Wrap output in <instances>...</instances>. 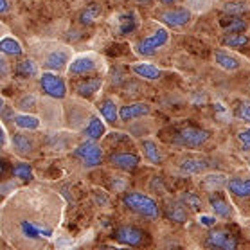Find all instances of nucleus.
Returning a JSON list of instances; mask_svg holds the SVG:
<instances>
[{"instance_id": "f257e3e1", "label": "nucleus", "mask_w": 250, "mask_h": 250, "mask_svg": "<svg viewBox=\"0 0 250 250\" xmlns=\"http://www.w3.org/2000/svg\"><path fill=\"white\" fill-rule=\"evenodd\" d=\"M123 204L131 209L133 212L141 214L144 218H149V220H155L159 218V205L155 202L151 196L148 194H142V193H128L125 194L123 198Z\"/></svg>"}, {"instance_id": "f03ea898", "label": "nucleus", "mask_w": 250, "mask_h": 250, "mask_svg": "<svg viewBox=\"0 0 250 250\" xmlns=\"http://www.w3.org/2000/svg\"><path fill=\"white\" fill-rule=\"evenodd\" d=\"M207 141H209V133L205 130L194 128V126L182 128V130L176 131V135L173 137V142L182 146V148H200Z\"/></svg>"}, {"instance_id": "7ed1b4c3", "label": "nucleus", "mask_w": 250, "mask_h": 250, "mask_svg": "<svg viewBox=\"0 0 250 250\" xmlns=\"http://www.w3.org/2000/svg\"><path fill=\"white\" fill-rule=\"evenodd\" d=\"M74 157L76 159H80L86 167H96L103 162V149L101 146H97L96 141H92L88 139L86 142L80 144L78 148L74 149Z\"/></svg>"}, {"instance_id": "20e7f679", "label": "nucleus", "mask_w": 250, "mask_h": 250, "mask_svg": "<svg viewBox=\"0 0 250 250\" xmlns=\"http://www.w3.org/2000/svg\"><path fill=\"white\" fill-rule=\"evenodd\" d=\"M169 40V33L166 31L164 27L157 29L151 36H146L144 40H141L135 45V51L141 54V56H153L157 49H160L162 45H166Z\"/></svg>"}, {"instance_id": "39448f33", "label": "nucleus", "mask_w": 250, "mask_h": 250, "mask_svg": "<svg viewBox=\"0 0 250 250\" xmlns=\"http://www.w3.org/2000/svg\"><path fill=\"white\" fill-rule=\"evenodd\" d=\"M40 85H42V90L45 92L49 97L63 99V97L67 96V85H65V81L60 76L52 74V72H43L40 76Z\"/></svg>"}, {"instance_id": "423d86ee", "label": "nucleus", "mask_w": 250, "mask_h": 250, "mask_svg": "<svg viewBox=\"0 0 250 250\" xmlns=\"http://www.w3.org/2000/svg\"><path fill=\"white\" fill-rule=\"evenodd\" d=\"M97 67H99V62H97L96 56H92V54H81V56L74 58L72 62L68 63V74L86 76V74L96 72Z\"/></svg>"}, {"instance_id": "0eeeda50", "label": "nucleus", "mask_w": 250, "mask_h": 250, "mask_svg": "<svg viewBox=\"0 0 250 250\" xmlns=\"http://www.w3.org/2000/svg\"><path fill=\"white\" fill-rule=\"evenodd\" d=\"M121 245H126V247H139V245L144 243L146 239V232L141 230L139 227H133V225H123L115 230L114 236Z\"/></svg>"}, {"instance_id": "6e6552de", "label": "nucleus", "mask_w": 250, "mask_h": 250, "mask_svg": "<svg viewBox=\"0 0 250 250\" xmlns=\"http://www.w3.org/2000/svg\"><path fill=\"white\" fill-rule=\"evenodd\" d=\"M108 162L117 169L123 171H133L137 166L141 164V157L131 151H114L108 157Z\"/></svg>"}, {"instance_id": "1a4fd4ad", "label": "nucleus", "mask_w": 250, "mask_h": 250, "mask_svg": "<svg viewBox=\"0 0 250 250\" xmlns=\"http://www.w3.org/2000/svg\"><path fill=\"white\" fill-rule=\"evenodd\" d=\"M205 245L210 247V249L234 250L238 247V239L234 238L232 234H229L227 230H212V232L207 236Z\"/></svg>"}, {"instance_id": "9d476101", "label": "nucleus", "mask_w": 250, "mask_h": 250, "mask_svg": "<svg viewBox=\"0 0 250 250\" xmlns=\"http://www.w3.org/2000/svg\"><path fill=\"white\" fill-rule=\"evenodd\" d=\"M160 22H164L166 25L176 29L182 27L186 23H189L191 20V11L186 9V7H178V9H167V11L160 13Z\"/></svg>"}, {"instance_id": "9b49d317", "label": "nucleus", "mask_w": 250, "mask_h": 250, "mask_svg": "<svg viewBox=\"0 0 250 250\" xmlns=\"http://www.w3.org/2000/svg\"><path fill=\"white\" fill-rule=\"evenodd\" d=\"M149 112H151V108L146 103H131V104H126L119 110V117L123 123H128V121L137 119V117H144Z\"/></svg>"}, {"instance_id": "f8f14e48", "label": "nucleus", "mask_w": 250, "mask_h": 250, "mask_svg": "<svg viewBox=\"0 0 250 250\" xmlns=\"http://www.w3.org/2000/svg\"><path fill=\"white\" fill-rule=\"evenodd\" d=\"M209 204H210L212 212H214L216 216H220V218L232 216V209H230L229 202L225 200V196H222V194L216 193V191H212V193L209 194Z\"/></svg>"}, {"instance_id": "ddd939ff", "label": "nucleus", "mask_w": 250, "mask_h": 250, "mask_svg": "<svg viewBox=\"0 0 250 250\" xmlns=\"http://www.w3.org/2000/svg\"><path fill=\"white\" fill-rule=\"evenodd\" d=\"M101 85H103L101 78H86V80L80 81V83L76 85V92H78V96L90 99L92 96H96L97 92H99Z\"/></svg>"}, {"instance_id": "4468645a", "label": "nucleus", "mask_w": 250, "mask_h": 250, "mask_svg": "<svg viewBox=\"0 0 250 250\" xmlns=\"http://www.w3.org/2000/svg\"><path fill=\"white\" fill-rule=\"evenodd\" d=\"M67 63H70V54L67 51H63V49H58V51L51 52L49 56L45 58V65L49 70H62Z\"/></svg>"}, {"instance_id": "2eb2a0df", "label": "nucleus", "mask_w": 250, "mask_h": 250, "mask_svg": "<svg viewBox=\"0 0 250 250\" xmlns=\"http://www.w3.org/2000/svg\"><path fill=\"white\" fill-rule=\"evenodd\" d=\"M106 133V126L104 123L101 121V117H97V115H92L90 121H88V125L85 128V137L86 139H92V141H99L103 139Z\"/></svg>"}, {"instance_id": "dca6fc26", "label": "nucleus", "mask_w": 250, "mask_h": 250, "mask_svg": "<svg viewBox=\"0 0 250 250\" xmlns=\"http://www.w3.org/2000/svg\"><path fill=\"white\" fill-rule=\"evenodd\" d=\"M184 173H189V175H196V173H204L209 164H207V160L200 159V157H188V159L182 160V164H180Z\"/></svg>"}, {"instance_id": "f3484780", "label": "nucleus", "mask_w": 250, "mask_h": 250, "mask_svg": "<svg viewBox=\"0 0 250 250\" xmlns=\"http://www.w3.org/2000/svg\"><path fill=\"white\" fill-rule=\"evenodd\" d=\"M131 70L135 72L139 78H144V80H159L160 78V70L155 65H151V63H135L133 67H131Z\"/></svg>"}, {"instance_id": "a211bd4d", "label": "nucleus", "mask_w": 250, "mask_h": 250, "mask_svg": "<svg viewBox=\"0 0 250 250\" xmlns=\"http://www.w3.org/2000/svg\"><path fill=\"white\" fill-rule=\"evenodd\" d=\"M99 114H101V117L106 121V123H115L117 119H121L119 108H117V104H115L114 99H104V101L99 104Z\"/></svg>"}, {"instance_id": "6ab92c4d", "label": "nucleus", "mask_w": 250, "mask_h": 250, "mask_svg": "<svg viewBox=\"0 0 250 250\" xmlns=\"http://www.w3.org/2000/svg\"><path fill=\"white\" fill-rule=\"evenodd\" d=\"M229 193L236 194L239 198H250V180H241V178H232L227 182Z\"/></svg>"}, {"instance_id": "aec40b11", "label": "nucleus", "mask_w": 250, "mask_h": 250, "mask_svg": "<svg viewBox=\"0 0 250 250\" xmlns=\"http://www.w3.org/2000/svg\"><path fill=\"white\" fill-rule=\"evenodd\" d=\"M18 78H23V80H31L34 76H38V65L33 62V60H22L18 63L17 68H15Z\"/></svg>"}, {"instance_id": "412c9836", "label": "nucleus", "mask_w": 250, "mask_h": 250, "mask_svg": "<svg viewBox=\"0 0 250 250\" xmlns=\"http://www.w3.org/2000/svg\"><path fill=\"white\" fill-rule=\"evenodd\" d=\"M13 149L18 155H29L33 151V141L23 133H15L13 135Z\"/></svg>"}, {"instance_id": "4be33fe9", "label": "nucleus", "mask_w": 250, "mask_h": 250, "mask_svg": "<svg viewBox=\"0 0 250 250\" xmlns=\"http://www.w3.org/2000/svg\"><path fill=\"white\" fill-rule=\"evenodd\" d=\"M15 125L20 128V130H38L40 128V119L36 115H29V114H20L13 117Z\"/></svg>"}, {"instance_id": "5701e85b", "label": "nucleus", "mask_w": 250, "mask_h": 250, "mask_svg": "<svg viewBox=\"0 0 250 250\" xmlns=\"http://www.w3.org/2000/svg\"><path fill=\"white\" fill-rule=\"evenodd\" d=\"M214 60H216L218 67L225 68V70H238L239 68V60L236 56H230L229 52L225 51H218L214 54Z\"/></svg>"}, {"instance_id": "b1692460", "label": "nucleus", "mask_w": 250, "mask_h": 250, "mask_svg": "<svg viewBox=\"0 0 250 250\" xmlns=\"http://www.w3.org/2000/svg\"><path fill=\"white\" fill-rule=\"evenodd\" d=\"M142 153H144V157L149 162H153V164H160L162 162V153H160L159 146L153 141H149V139L142 141Z\"/></svg>"}, {"instance_id": "393cba45", "label": "nucleus", "mask_w": 250, "mask_h": 250, "mask_svg": "<svg viewBox=\"0 0 250 250\" xmlns=\"http://www.w3.org/2000/svg\"><path fill=\"white\" fill-rule=\"evenodd\" d=\"M0 51L4 52V54H7V56H20L23 52V49L15 38L6 36V38H2V42H0Z\"/></svg>"}, {"instance_id": "a878e982", "label": "nucleus", "mask_w": 250, "mask_h": 250, "mask_svg": "<svg viewBox=\"0 0 250 250\" xmlns=\"http://www.w3.org/2000/svg\"><path fill=\"white\" fill-rule=\"evenodd\" d=\"M99 15H101V6H97V4L86 6V9H83L80 15V23L90 25V23H94L97 18H99Z\"/></svg>"}, {"instance_id": "bb28decb", "label": "nucleus", "mask_w": 250, "mask_h": 250, "mask_svg": "<svg viewBox=\"0 0 250 250\" xmlns=\"http://www.w3.org/2000/svg\"><path fill=\"white\" fill-rule=\"evenodd\" d=\"M137 29V17L133 13H126L119 17V33L130 34Z\"/></svg>"}, {"instance_id": "cd10ccee", "label": "nucleus", "mask_w": 250, "mask_h": 250, "mask_svg": "<svg viewBox=\"0 0 250 250\" xmlns=\"http://www.w3.org/2000/svg\"><path fill=\"white\" fill-rule=\"evenodd\" d=\"M167 218L173 220L176 223H184L188 220V210H186V205L182 204H171L167 207Z\"/></svg>"}, {"instance_id": "c85d7f7f", "label": "nucleus", "mask_w": 250, "mask_h": 250, "mask_svg": "<svg viewBox=\"0 0 250 250\" xmlns=\"http://www.w3.org/2000/svg\"><path fill=\"white\" fill-rule=\"evenodd\" d=\"M11 175L15 178H20V180H33L34 175H33V167L25 162H20V164H15L11 167Z\"/></svg>"}, {"instance_id": "c756f323", "label": "nucleus", "mask_w": 250, "mask_h": 250, "mask_svg": "<svg viewBox=\"0 0 250 250\" xmlns=\"http://www.w3.org/2000/svg\"><path fill=\"white\" fill-rule=\"evenodd\" d=\"M247 29V22L243 18L236 15L234 18H229V23L225 25V34H236V33H243Z\"/></svg>"}, {"instance_id": "7c9ffc66", "label": "nucleus", "mask_w": 250, "mask_h": 250, "mask_svg": "<svg viewBox=\"0 0 250 250\" xmlns=\"http://www.w3.org/2000/svg\"><path fill=\"white\" fill-rule=\"evenodd\" d=\"M222 43L225 47H243L249 43V36H245L241 33H236V34H227L225 38L222 40Z\"/></svg>"}, {"instance_id": "2f4dec72", "label": "nucleus", "mask_w": 250, "mask_h": 250, "mask_svg": "<svg viewBox=\"0 0 250 250\" xmlns=\"http://www.w3.org/2000/svg\"><path fill=\"white\" fill-rule=\"evenodd\" d=\"M108 144L115 146V149H123V148H126V146H131V139H130V135L117 131V133H110Z\"/></svg>"}, {"instance_id": "473e14b6", "label": "nucleus", "mask_w": 250, "mask_h": 250, "mask_svg": "<svg viewBox=\"0 0 250 250\" xmlns=\"http://www.w3.org/2000/svg\"><path fill=\"white\" fill-rule=\"evenodd\" d=\"M222 9L232 17V15H241V13L249 11V6H247V2H227V4H223Z\"/></svg>"}, {"instance_id": "72a5a7b5", "label": "nucleus", "mask_w": 250, "mask_h": 250, "mask_svg": "<svg viewBox=\"0 0 250 250\" xmlns=\"http://www.w3.org/2000/svg\"><path fill=\"white\" fill-rule=\"evenodd\" d=\"M234 115H236L239 121L250 123V101H239L236 110H234Z\"/></svg>"}, {"instance_id": "f704fd0d", "label": "nucleus", "mask_w": 250, "mask_h": 250, "mask_svg": "<svg viewBox=\"0 0 250 250\" xmlns=\"http://www.w3.org/2000/svg\"><path fill=\"white\" fill-rule=\"evenodd\" d=\"M225 184V176L223 175H207L204 178V188H207L209 191H216V188Z\"/></svg>"}, {"instance_id": "c9c22d12", "label": "nucleus", "mask_w": 250, "mask_h": 250, "mask_svg": "<svg viewBox=\"0 0 250 250\" xmlns=\"http://www.w3.org/2000/svg\"><path fill=\"white\" fill-rule=\"evenodd\" d=\"M182 204L186 205V207H189V209L198 210L200 205H202V200H200L194 193H188V194H184L182 196Z\"/></svg>"}, {"instance_id": "e433bc0d", "label": "nucleus", "mask_w": 250, "mask_h": 250, "mask_svg": "<svg viewBox=\"0 0 250 250\" xmlns=\"http://www.w3.org/2000/svg\"><path fill=\"white\" fill-rule=\"evenodd\" d=\"M34 104H36V97L34 96H23L18 103V108L22 110H29V108H34Z\"/></svg>"}, {"instance_id": "4c0bfd02", "label": "nucleus", "mask_w": 250, "mask_h": 250, "mask_svg": "<svg viewBox=\"0 0 250 250\" xmlns=\"http://www.w3.org/2000/svg\"><path fill=\"white\" fill-rule=\"evenodd\" d=\"M238 139L239 142L243 144L245 148L250 149V128H243V130L238 131Z\"/></svg>"}, {"instance_id": "58836bf2", "label": "nucleus", "mask_w": 250, "mask_h": 250, "mask_svg": "<svg viewBox=\"0 0 250 250\" xmlns=\"http://www.w3.org/2000/svg\"><path fill=\"white\" fill-rule=\"evenodd\" d=\"M214 222H216V220H214V218H210V216H204V214L200 216V223H202V225H205V227H212V225H214Z\"/></svg>"}, {"instance_id": "ea45409f", "label": "nucleus", "mask_w": 250, "mask_h": 250, "mask_svg": "<svg viewBox=\"0 0 250 250\" xmlns=\"http://www.w3.org/2000/svg\"><path fill=\"white\" fill-rule=\"evenodd\" d=\"M9 9V2L7 0H0V13H7Z\"/></svg>"}, {"instance_id": "a19ab883", "label": "nucleus", "mask_w": 250, "mask_h": 250, "mask_svg": "<svg viewBox=\"0 0 250 250\" xmlns=\"http://www.w3.org/2000/svg\"><path fill=\"white\" fill-rule=\"evenodd\" d=\"M162 6H173V4H176L178 0H159Z\"/></svg>"}, {"instance_id": "79ce46f5", "label": "nucleus", "mask_w": 250, "mask_h": 250, "mask_svg": "<svg viewBox=\"0 0 250 250\" xmlns=\"http://www.w3.org/2000/svg\"><path fill=\"white\" fill-rule=\"evenodd\" d=\"M137 2H141V4H146V6H149L153 0H137Z\"/></svg>"}, {"instance_id": "37998d69", "label": "nucleus", "mask_w": 250, "mask_h": 250, "mask_svg": "<svg viewBox=\"0 0 250 250\" xmlns=\"http://www.w3.org/2000/svg\"><path fill=\"white\" fill-rule=\"evenodd\" d=\"M249 164H250V157H249Z\"/></svg>"}]
</instances>
